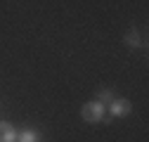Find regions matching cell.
Here are the masks:
<instances>
[{
	"instance_id": "obj_6",
	"label": "cell",
	"mask_w": 149,
	"mask_h": 142,
	"mask_svg": "<svg viewBox=\"0 0 149 142\" xmlns=\"http://www.w3.org/2000/svg\"><path fill=\"white\" fill-rule=\"evenodd\" d=\"M111 100H116L111 90H100V97H97V102H102V104H109Z\"/></svg>"
},
{
	"instance_id": "obj_2",
	"label": "cell",
	"mask_w": 149,
	"mask_h": 142,
	"mask_svg": "<svg viewBox=\"0 0 149 142\" xmlns=\"http://www.w3.org/2000/svg\"><path fill=\"white\" fill-rule=\"evenodd\" d=\"M130 109H133L130 100H111V102H109V111H111V116H116V118L128 116Z\"/></svg>"
},
{
	"instance_id": "obj_3",
	"label": "cell",
	"mask_w": 149,
	"mask_h": 142,
	"mask_svg": "<svg viewBox=\"0 0 149 142\" xmlns=\"http://www.w3.org/2000/svg\"><path fill=\"white\" fill-rule=\"evenodd\" d=\"M0 142H17V130L7 121L0 123Z\"/></svg>"
},
{
	"instance_id": "obj_5",
	"label": "cell",
	"mask_w": 149,
	"mask_h": 142,
	"mask_svg": "<svg viewBox=\"0 0 149 142\" xmlns=\"http://www.w3.org/2000/svg\"><path fill=\"white\" fill-rule=\"evenodd\" d=\"M125 43L130 45V47H140V33L133 29V31H128L125 33Z\"/></svg>"
},
{
	"instance_id": "obj_4",
	"label": "cell",
	"mask_w": 149,
	"mask_h": 142,
	"mask_svg": "<svg viewBox=\"0 0 149 142\" xmlns=\"http://www.w3.org/2000/svg\"><path fill=\"white\" fill-rule=\"evenodd\" d=\"M17 142H40V135L29 128V130H24L22 135H17Z\"/></svg>"
},
{
	"instance_id": "obj_1",
	"label": "cell",
	"mask_w": 149,
	"mask_h": 142,
	"mask_svg": "<svg viewBox=\"0 0 149 142\" xmlns=\"http://www.w3.org/2000/svg\"><path fill=\"white\" fill-rule=\"evenodd\" d=\"M104 109H107V104H102V102H88L83 109H81V114H83V118L88 121V123H100L102 118H104Z\"/></svg>"
}]
</instances>
